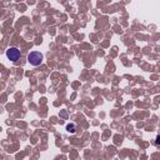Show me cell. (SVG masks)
Here are the masks:
<instances>
[{
  "label": "cell",
  "instance_id": "3",
  "mask_svg": "<svg viewBox=\"0 0 160 160\" xmlns=\"http://www.w3.org/2000/svg\"><path fill=\"white\" fill-rule=\"evenodd\" d=\"M75 129H76L75 124H68V125H66V130H68L70 134H74V133H75Z\"/></svg>",
  "mask_w": 160,
  "mask_h": 160
},
{
  "label": "cell",
  "instance_id": "2",
  "mask_svg": "<svg viewBox=\"0 0 160 160\" xmlns=\"http://www.w3.org/2000/svg\"><path fill=\"white\" fill-rule=\"evenodd\" d=\"M6 56L8 59L11 61H16L19 58H20V50L16 49V48H9L6 50Z\"/></svg>",
  "mask_w": 160,
  "mask_h": 160
},
{
  "label": "cell",
  "instance_id": "1",
  "mask_svg": "<svg viewBox=\"0 0 160 160\" xmlns=\"http://www.w3.org/2000/svg\"><path fill=\"white\" fill-rule=\"evenodd\" d=\"M43 61V54L39 53V52H31L29 55H28V63L30 65L33 66H38L40 65Z\"/></svg>",
  "mask_w": 160,
  "mask_h": 160
}]
</instances>
